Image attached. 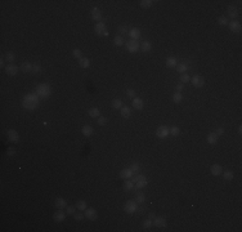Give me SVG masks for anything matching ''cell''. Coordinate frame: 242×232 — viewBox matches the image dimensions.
<instances>
[{"mask_svg":"<svg viewBox=\"0 0 242 232\" xmlns=\"http://www.w3.org/2000/svg\"><path fill=\"white\" fill-rule=\"evenodd\" d=\"M81 133L85 137H90V135L94 133V130H93V128L90 126V125H84V126L81 128Z\"/></svg>","mask_w":242,"mask_h":232,"instance_id":"obj_22","label":"cell"},{"mask_svg":"<svg viewBox=\"0 0 242 232\" xmlns=\"http://www.w3.org/2000/svg\"><path fill=\"white\" fill-rule=\"evenodd\" d=\"M177 65H178V62H177V58H174V57H169L166 60V66L169 68H174V67H177Z\"/></svg>","mask_w":242,"mask_h":232,"instance_id":"obj_27","label":"cell"},{"mask_svg":"<svg viewBox=\"0 0 242 232\" xmlns=\"http://www.w3.org/2000/svg\"><path fill=\"white\" fill-rule=\"evenodd\" d=\"M32 72H34V74L41 72V66H40V63H34V65H32Z\"/></svg>","mask_w":242,"mask_h":232,"instance_id":"obj_45","label":"cell"},{"mask_svg":"<svg viewBox=\"0 0 242 232\" xmlns=\"http://www.w3.org/2000/svg\"><path fill=\"white\" fill-rule=\"evenodd\" d=\"M183 88H184V85H183V83H179V84H177V87H175V90H177V92H182L183 90Z\"/></svg>","mask_w":242,"mask_h":232,"instance_id":"obj_53","label":"cell"},{"mask_svg":"<svg viewBox=\"0 0 242 232\" xmlns=\"http://www.w3.org/2000/svg\"><path fill=\"white\" fill-rule=\"evenodd\" d=\"M182 101H183V94H182V93L177 92V93L173 94V102H174V103H180Z\"/></svg>","mask_w":242,"mask_h":232,"instance_id":"obj_32","label":"cell"},{"mask_svg":"<svg viewBox=\"0 0 242 232\" xmlns=\"http://www.w3.org/2000/svg\"><path fill=\"white\" fill-rule=\"evenodd\" d=\"M218 23H219L220 26H227L228 25V18L224 17V16H222V17L218 18Z\"/></svg>","mask_w":242,"mask_h":232,"instance_id":"obj_41","label":"cell"},{"mask_svg":"<svg viewBox=\"0 0 242 232\" xmlns=\"http://www.w3.org/2000/svg\"><path fill=\"white\" fill-rule=\"evenodd\" d=\"M170 134L169 132V128L165 126V125H161V126L157 128V130H156V135H157L158 138H161V139H165V138H167V135Z\"/></svg>","mask_w":242,"mask_h":232,"instance_id":"obj_7","label":"cell"},{"mask_svg":"<svg viewBox=\"0 0 242 232\" xmlns=\"http://www.w3.org/2000/svg\"><path fill=\"white\" fill-rule=\"evenodd\" d=\"M88 114H89V116H90V117H99V116H100V111L98 110L97 107L90 108V110L88 111Z\"/></svg>","mask_w":242,"mask_h":232,"instance_id":"obj_31","label":"cell"},{"mask_svg":"<svg viewBox=\"0 0 242 232\" xmlns=\"http://www.w3.org/2000/svg\"><path fill=\"white\" fill-rule=\"evenodd\" d=\"M5 60L8 61L9 63H13L14 62V60H16V55H14V53H12V52H8L7 54H5Z\"/></svg>","mask_w":242,"mask_h":232,"instance_id":"obj_39","label":"cell"},{"mask_svg":"<svg viewBox=\"0 0 242 232\" xmlns=\"http://www.w3.org/2000/svg\"><path fill=\"white\" fill-rule=\"evenodd\" d=\"M144 175L143 174H137V175H133L131 177V182H134V183H137V182H139V181H142V179H144Z\"/></svg>","mask_w":242,"mask_h":232,"instance_id":"obj_43","label":"cell"},{"mask_svg":"<svg viewBox=\"0 0 242 232\" xmlns=\"http://www.w3.org/2000/svg\"><path fill=\"white\" fill-rule=\"evenodd\" d=\"M75 206H76V209H79V210H85L86 209V202H85L84 200H79Z\"/></svg>","mask_w":242,"mask_h":232,"instance_id":"obj_37","label":"cell"},{"mask_svg":"<svg viewBox=\"0 0 242 232\" xmlns=\"http://www.w3.org/2000/svg\"><path fill=\"white\" fill-rule=\"evenodd\" d=\"M152 225H153L152 219H150V218H148V219H146L144 222H143V228H144V230H148L150 227H152Z\"/></svg>","mask_w":242,"mask_h":232,"instance_id":"obj_44","label":"cell"},{"mask_svg":"<svg viewBox=\"0 0 242 232\" xmlns=\"http://www.w3.org/2000/svg\"><path fill=\"white\" fill-rule=\"evenodd\" d=\"M124 210L127 214H133V213H137L138 210V202L135 200H127L124 205Z\"/></svg>","mask_w":242,"mask_h":232,"instance_id":"obj_3","label":"cell"},{"mask_svg":"<svg viewBox=\"0 0 242 232\" xmlns=\"http://www.w3.org/2000/svg\"><path fill=\"white\" fill-rule=\"evenodd\" d=\"M65 218H66V214L61 209H58L57 212L54 213V215H53V219H54L55 222H63V221H65Z\"/></svg>","mask_w":242,"mask_h":232,"instance_id":"obj_18","label":"cell"},{"mask_svg":"<svg viewBox=\"0 0 242 232\" xmlns=\"http://www.w3.org/2000/svg\"><path fill=\"white\" fill-rule=\"evenodd\" d=\"M133 175H134V173L131 172L130 168H126V169H124L120 172V178H122V179H129V178H131Z\"/></svg>","mask_w":242,"mask_h":232,"instance_id":"obj_17","label":"cell"},{"mask_svg":"<svg viewBox=\"0 0 242 232\" xmlns=\"http://www.w3.org/2000/svg\"><path fill=\"white\" fill-rule=\"evenodd\" d=\"M147 183H148V182H147V179L144 178V179H142V181H139V182H137V183H135V187H137L138 190H142V188H144L146 186H147Z\"/></svg>","mask_w":242,"mask_h":232,"instance_id":"obj_38","label":"cell"},{"mask_svg":"<svg viewBox=\"0 0 242 232\" xmlns=\"http://www.w3.org/2000/svg\"><path fill=\"white\" fill-rule=\"evenodd\" d=\"M228 16H229L232 20H235V18L238 16V10L235 5H229V7H228Z\"/></svg>","mask_w":242,"mask_h":232,"instance_id":"obj_21","label":"cell"},{"mask_svg":"<svg viewBox=\"0 0 242 232\" xmlns=\"http://www.w3.org/2000/svg\"><path fill=\"white\" fill-rule=\"evenodd\" d=\"M72 55L75 58H78V60H80V58L82 57V55H81V50L80 49H73L72 50Z\"/></svg>","mask_w":242,"mask_h":232,"instance_id":"obj_47","label":"cell"},{"mask_svg":"<svg viewBox=\"0 0 242 232\" xmlns=\"http://www.w3.org/2000/svg\"><path fill=\"white\" fill-rule=\"evenodd\" d=\"M215 134L219 137V135H223L224 134V128H218L216 129V132H215Z\"/></svg>","mask_w":242,"mask_h":232,"instance_id":"obj_54","label":"cell"},{"mask_svg":"<svg viewBox=\"0 0 242 232\" xmlns=\"http://www.w3.org/2000/svg\"><path fill=\"white\" fill-rule=\"evenodd\" d=\"M5 72L8 74V75L10 76H16L18 72V67L16 65H13V63H10V65H7L5 66Z\"/></svg>","mask_w":242,"mask_h":232,"instance_id":"obj_12","label":"cell"},{"mask_svg":"<svg viewBox=\"0 0 242 232\" xmlns=\"http://www.w3.org/2000/svg\"><path fill=\"white\" fill-rule=\"evenodd\" d=\"M39 95L36 93H30V94H26L22 99V106L26 110H35L39 105Z\"/></svg>","mask_w":242,"mask_h":232,"instance_id":"obj_1","label":"cell"},{"mask_svg":"<svg viewBox=\"0 0 242 232\" xmlns=\"http://www.w3.org/2000/svg\"><path fill=\"white\" fill-rule=\"evenodd\" d=\"M7 137H8V141H10V142H13V143L20 142V134H18V132H16L14 129H8Z\"/></svg>","mask_w":242,"mask_h":232,"instance_id":"obj_6","label":"cell"},{"mask_svg":"<svg viewBox=\"0 0 242 232\" xmlns=\"http://www.w3.org/2000/svg\"><path fill=\"white\" fill-rule=\"evenodd\" d=\"M85 217L90 221H95L98 218V213L94 208H89V209L86 208V209H85Z\"/></svg>","mask_w":242,"mask_h":232,"instance_id":"obj_10","label":"cell"},{"mask_svg":"<svg viewBox=\"0 0 242 232\" xmlns=\"http://www.w3.org/2000/svg\"><path fill=\"white\" fill-rule=\"evenodd\" d=\"M153 226H156V227H165L166 226V221H165L164 217H155L153 218Z\"/></svg>","mask_w":242,"mask_h":232,"instance_id":"obj_16","label":"cell"},{"mask_svg":"<svg viewBox=\"0 0 242 232\" xmlns=\"http://www.w3.org/2000/svg\"><path fill=\"white\" fill-rule=\"evenodd\" d=\"M206 141H207V143L209 145H216L218 143V135L215 134V133H209L207 134V137H206Z\"/></svg>","mask_w":242,"mask_h":232,"instance_id":"obj_19","label":"cell"},{"mask_svg":"<svg viewBox=\"0 0 242 232\" xmlns=\"http://www.w3.org/2000/svg\"><path fill=\"white\" fill-rule=\"evenodd\" d=\"M191 80L189 75H187V74H182L180 75V83H183V84H185V83H188Z\"/></svg>","mask_w":242,"mask_h":232,"instance_id":"obj_46","label":"cell"},{"mask_svg":"<svg viewBox=\"0 0 242 232\" xmlns=\"http://www.w3.org/2000/svg\"><path fill=\"white\" fill-rule=\"evenodd\" d=\"M135 201L138 202V204H143L144 202V200H146V196H144V193L143 192H137V196H135Z\"/></svg>","mask_w":242,"mask_h":232,"instance_id":"obj_36","label":"cell"},{"mask_svg":"<svg viewBox=\"0 0 242 232\" xmlns=\"http://www.w3.org/2000/svg\"><path fill=\"white\" fill-rule=\"evenodd\" d=\"M134 186H135V183L131 182V179H126L124 182V190L129 192V191H131L133 188H134Z\"/></svg>","mask_w":242,"mask_h":232,"instance_id":"obj_28","label":"cell"},{"mask_svg":"<svg viewBox=\"0 0 242 232\" xmlns=\"http://www.w3.org/2000/svg\"><path fill=\"white\" fill-rule=\"evenodd\" d=\"M155 217H156V214H155V213H153V212L148 214V218H150V219H152V221H153V218H155Z\"/></svg>","mask_w":242,"mask_h":232,"instance_id":"obj_56","label":"cell"},{"mask_svg":"<svg viewBox=\"0 0 242 232\" xmlns=\"http://www.w3.org/2000/svg\"><path fill=\"white\" fill-rule=\"evenodd\" d=\"M119 34H120V36L122 35V34H129L126 26H120V27H119Z\"/></svg>","mask_w":242,"mask_h":232,"instance_id":"obj_50","label":"cell"},{"mask_svg":"<svg viewBox=\"0 0 242 232\" xmlns=\"http://www.w3.org/2000/svg\"><path fill=\"white\" fill-rule=\"evenodd\" d=\"M94 31H95V34L99 35V36H108L107 27H106V25H104V23H102V22L97 23V25L94 26Z\"/></svg>","mask_w":242,"mask_h":232,"instance_id":"obj_5","label":"cell"},{"mask_svg":"<svg viewBox=\"0 0 242 232\" xmlns=\"http://www.w3.org/2000/svg\"><path fill=\"white\" fill-rule=\"evenodd\" d=\"M191 81H192V84L195 85L196 88H202L205 85V80H204V77L200 76V75H195L191 79Z\"/></svg>","mask_w":242,"mask_h":232,"instance_id":"obj_11","label":"cell"},{"mask_svg":"<svg viewBox=\"0 0 242 232\" xmlns=\"http://www.w3.org/2000/svg\"><path fill=\"white\" fill-rule=\"evenodd\" d=\"M7 155H8V156H14V155H16V148L14 147H8Z\"/></svg>","mask_w":242,"mask_h":232,"instance_id":"obj_51","label":"cell"},{"mask_svg":"<svg viewBox=\"0 0 242 232\" xmlns=\"http://www.w3.org/2000/svg\"><path fill=\"white\" fill-rule=\"evenodd\" d=\"M79 66H80L81 68H88V67H90V60H89V58L81 57L80 60H79Z\"/></svg>","mask_w":242,"mask_h":232,"instance_id":"obj_24","label":"cell"},{"mask_svg":"<svg viewBox=\"0 0 242 232\" xmlns=\"http://www.w3.org/2000/svg\"><path fill=\"white\" fill-rule=\"evenodd\" d=\"M188 70V66L185 65L184 62H182V63H178L177 65V71L179 74H185V71Z\"/></svg>","mask_w":242,"mask_h":232,"instance_id":"obj_30","label":"cell"},{"mask_svg":"<svg viewBox=\"0 0 242 232\" xmlns=\"http://www.w3.org/2000/svg\"><path fill=\"white\" fill-rule=\"evenodd\" d=\"M140 4V7L142 8H146V9H147V8H151L153 5V1L152 0H142V1L139 3Z\"/></svg>","mask_w":242,"mask_h":232,"instance_id":"obj_35","label":"cell"},{"mask_svg":"<svg viewBox=\"0 0 242 232\" xmlns=\"http://www.w3.org/2000/svg\"><path fill=\"white\" fill-rule=\"evenodd\" d=\"M111 106H112L115 110H120L122 106H124V103H122L121 99H113L112 101V105H111Z\"/></svg>","mask_w":242,"mask_h":232,"instance_id":"obj_33","label":"cell"},{"mask_svg":"<svg viewBox=\"0 0 242 232\" xmlns=\"http://www.w3.org/2000/svg\"><path fill=\"white\" fill-rule=\"evenodd\" d=\"M130 169H131V172L134 173V174H137V173L139 172L140 166H139V164H138V162H133V164L130 165Z\"/></svg>","mask_w":242,"mask_h":232,"instance_id":"obj_42","label":"cell"},{"mask_svg":"<svg viewBox=\"0 0 242 232\" xmlns=\"http://www.w3.org/2000/svg\"><path fill=\"white\" fill-rule=\"evenodd\" d=\"M55 206L58 208V209H63V208H67V201H66L65 199H62V197H58V199H55Z\"/></svg>","mask_w":242,"mask_h":232,"instance_id":"obj_23","label":"cell"},{"mask_svg":"<svg viewBox=\"0 0 242 232\" xmlns=\"http://www.w3.org/2000/svg\"><path fill=\"white\" fill-rule=\"evenodd\" d=\"M222 175L225 181H232L233 178H235V173H233L232 170H225V172L222 173Z\"/></svg>","mask_w":242,"mask_h":232,"instance_id":"obj_29","label":"cell"},{"mask_svg":"<svg viewBox=\"0 0 242 232\" xmlns=\"http://www.w3.org/2000/svg\"><path fill=\"white\" fill-rule=\"evenodd\" d=\"M125 47H126L127 52L130 53H137L140 49V44L138 43V40H133V39H130L129 41L125 43Z\"/></svg>","mask_w":242,"mask_h":232,"instance_id":"obj_4","label":"cell"},{"mask_svg":"<svg viewBox=\"0 0 242 232\" xmlns=\"http://www.w3.org/2000/svg\"><path fill=\"white\" fill-rule=\"evenodd\" d=\"M36 94H38L39 98H41V99H47V98H49L50 94H52V88L48 84H39L38 88H36Z\"/></svg>","mask_w":242,"mask_h":232,"instance_id":"obj_2","label":"cell"},{"mask_svg":"<svg viewBox=\"0 0 242 232\" xmlns=\"http://www.w3.org/2000/svg\"><path fill=\"white\" fill-rule=\"evenodd\" d=\"M0 66H1V67H4V66H5V65H4V60H3V58L0 60Z\"/></svg>","mask_w":242,"mask_h":232,"instance_id":"obj_57","label":"cell"},{"mask_svg":"<svg viewBox=\"0 0 242 232\" xmlns=\"http://www.w3.org/2000/svg\"><path fill=\"white\" fill-rule=\"evenodd\" d=\"M75 210H76V206H67V214H75Z\"/></svg>","mask_w":242,"mask_h":232,"instance_id":"obj_52","label":"cell"},{"mask_svg":"<svg viewBox=\"0 0 242 232\" xmlns=\"http://www.w3.org/2000/svg\"><path fill=\"white\" fill-rule=\"evenodd\" d=\"M90 16H92V20L95 22H100V20H102V12L99 8H93L90 10Z\"/></svg>","mask_w":242,"mask_h":232,"instance_id":"obj_9","label":"cell"},{"mask_svg":"<svg viewBox=\"0 0 242 232\" xmlns=\"http://www.w3.org/2000/svg\"><path fill=\"white\" fill-rule=\"evenodd\" d=\"M210 172H211L212 175H222L223 168H222V165H219V164H214L210 168Z\"/></svg>","mask_w":242,"mask_h":232,"instance_id":"obj_15","label":"cell"},{"mask_svg":"<svg viewBox=\"0 0 242 232\" xmlns=\"http://www.w3.org/2000/svg\"><path fill=\"white\" fill-rule=\"evenodd\" d=\"M98 124H99L100 126L106 125V124H107V119H106L104 116H99V117H98Z\"/></svg>","mask_w":242,"mask_h":232,"instance_id":"obj_49","label":"cell"},{"mask_svg":"<svg viewBox=\"0 0 242 232\" xmlns=\"http://www.w3.org/2000/svg\"><path fill=\"white\" fill-rule=\"evenodd\" d=\"M140 49H142V52L147 53L152 49V44H151L150 41H147V40H146V41H142L140 43Z\"/></svg>","mask_w":242,"mask_h":232,"instance_id":"obj_25","label":"cell"},{"mask_svg":"<svg viewBox=\"0 0 242 232\" xmlns=\"http://www.w3.org/2000/svg\"><path fill=\"white\" fill-rule=\"evenodd\" d=\"M127 35H130V38L133 40H138L140 38V35H142V32H140V30L138 27H131L129 30V34Z\"/></svg>","mask_w":242,"mask_h":232,"instance_id":"obj_13","label":"cell"},{"mask_svg":"<svg viewBox=\"0 0 242 232\" xmlns=\"http://www.w3.org/2000/svg\"><path fill=\"white\" fill-rule=\"evenodd\" d=\"M21 71H23V72H32V63L23 62L21 65Z\"/></svg>","mask_w":242,"mask_h":232,"instance_id":"obj_26","label":"cell"},{"mask_svg":"<svg viewBox=\"0 0 242 232\" xmlns=\"http://www.w3.org/2000/svg\"><path fill=\"white\" fill-rule=\"evenodd\" d=\"M241 133H242V128L238 126V134H241Z\"/></svg>","mask_w":242,"mask_h":232,"instance_id":"obj_58","label":"cell"},{"mask_svg":"<svg viewBox=\"0 0 242 232\" xmlns=\"http://www.w3.org/2000/svg\"><path fill=\"white\" fill-rule=\"evenodd\" d=\"M73 217H75L76 221H81L82 218H84V215H82L81 213H76V214H73Z\"/></svg>","mask_w":242,"mask_h":232,"instance_id":"obj_55","label":"cell"},{"mask_svg":"<svg viewBox=\"0 0 242 232\" xmlns=\"http://www.w3.org/2000/svg\"><path fill=\"white\" fill-rule=\"evenodd\" d=\"M126 95H127L129 98H135L137 93H135L134 89H127V90H126Z\"/></svg>","mask_w":242,"mask_h":232,"instance_id":"obj_48","label":"cell"},{"mask_svg":"<svg viewBox=\"0 0 242 232\" xmlns=\"http://www.w3.org/2000/svg\"><path fill=\"white\" fill-rule=\"evenodd\" d=\"M124 39H122V36L120 35H117V36H115V39H113V44L116 45V47H121V45H124Z\"/></svg>","mask_w":242,"mask_h":232,"instance_id":"obj_34","label":"cell"},{"mask_svg":"<svg viewBox=\"0 0 242 232\" xmlns=\"http://www.w3.org/2000/svg\"><path fill=\"white\" fill-rule=\"evenodd\" d=\"M120 112H121V116L124 119H127V117L131 116V108L127 107V106H122L120 108Z\"/></svg>","mask_w":242,"mask_h":232,"instance_id":"obj_20","label":"cell"},{"mask_svg":"<svg viewBox=\"0 0 242 232\" xmlns=\"http://www.w3.org/2000/svg\"><path fill=\"white\" fill-rule=\"evenodd\" d=\"M133 107L135 108V110H142L143 107H144V102H143L142 98H133Z\"/></svg>","mask_w":242,"mask_h":232,"instance_id":"obj_14","label":"cell"},{"mask_svg":"<svg viewBox=\"0 0 242 232\" xmlns=\"http://www.w3.org/2000/svg\"><path fill=\"white\" fill-rule=\"evenodd\" d=\"M228 26H229V30L235 34H240L241 32V23L236 20H232L231 22H228Z\"/></svg>","mask_w":242,"mask_h":232,"instance_id":"obj_8","label":"cell"},{"mask_svg":"<svg viewBox=\"0 0 242 232\" xmlns=\"http://www.w3.org/2000/svg\"><path fill=\"white\" fill-rule=\"evenodd\" d=\"M169 132H170V134H171L173 137H177V135H179L180 129L178 126H171V129H169Z\"/></svg>","mask_w":242,"mask_h":232,"instance_id":"obj_40","label":"cell"}]
</instances>
